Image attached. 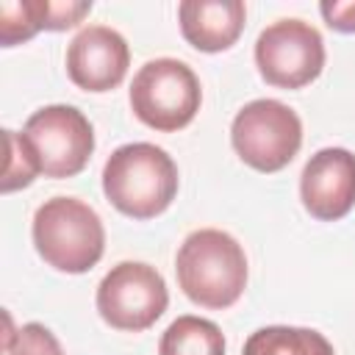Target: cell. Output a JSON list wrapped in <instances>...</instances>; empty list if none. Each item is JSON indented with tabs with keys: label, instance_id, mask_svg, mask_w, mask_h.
<instances>
[{
	"label": "cell",
	"instance_id": "7",
	"mask_svg": "<svg viewBox=\"0 0 355 355\" xmlns=\"http://www.w3.org/2000/svg\"><path fill=\"white\" fill-rule=\"evenodd\" d=\"M44 178H75L94 153L92 122L75 105H44L33 111L22 128Z\"/></svg>",
	"mask_w": 355,
	"mask_h": 355
},
{
	"label": "cell",
	"instance_id": "6",
	"mask_svg": "<svg viewBox=\"0 0 355 355\" xmlns=\"http://www.w3.org/2000/svg\"><path fill=\"white\" fill-rule=\"evenodd\" d=\"M97 313L105 324L125 333L153 327L169 305V291L161 272L141 261H122L97 286Z\"/></svg>",
	"mask_w": 355,
	"mask_h": 355
},
{
	"label": "cell",
	"instance_id": "3",
	"mask_svg": "<svg viewBox=\"0 0 355 355\" xmlns=\"http://www.w3.org/2000/svg\"><path fill=\"white\" fill-rule=\"evenodd\" d=\"M33 247L42 261L67 275H83L103 258L105 227L92 205L75 197L44 200L33 214Z\"/></svg>",
	"mask_w": 355,
	"mask_h": 355
},
{
	"label": "cell",
	"instance_id": "16",
	"mask_svg": "<svg viewBox=\"0 0 355 355\" xmlns=\"http://www.w3.org/2000/svg\"><path fill=\"white\" fill-rule=\"evenodd\" d=\"M39 31H67L75 28L89 11L92 0H31Z\"/></svg>",
	"mask_w": 355,
	"mask_h": 355
},
{
	"label": "cell",
	"instance_id": "12",
	"mask_svg": "<svg viewBox=\"0 0 355 355\" xmlns=\"http://www.w3.org/2000/svg\"><path fill=\"white\" fill-rule=\"evenodd\" d=\"M241 355H336L333 344L311 327L272 324L250 333Z\"/></svg>",
	"mask_w": 355,
	"mask_h": 355
},
{
	"label": "cell",
	"instance_id": "18",
	"mask_svg": "<svg viewBox=\"0 0 355 355\" xmlns=\"http://www.w3.org/2000/svg\"><path fill=\"white\" fill-rule=\"evenodd\" d=\"M319 11H322L327 28H333L338 33H355V3L324 0V3H319Z\"/></svg>",
	"mask_w": 355,
	"mask_h": 355
},
{
	"label": "cell",
	"instance_id": "13",
	"mask_svg": "<svg viewBox=\"0 0 355 355\" xmlns=\"http://www.w3.org/2000/svg\"><path fill=\"white\" fill-rule=\"evenodd\" d=\"M158 355H225V336L211 319L186 313L164 330Z\"/></svg>",
	"mask_w": 355,
	"mask_h": 355
},
{
	"label": "cell",
	"instance_id": "4",
	"mask_svg": "<svg viewBox=\"0 0 355 355\" xmlns=\"http://www.w3.org/2000/svg\"><path fill=\"white\" fill-rule=\"evenodd\" d=\"M202 89L194 69L178 58H153L133 75L130 111L158 133L183 130L200 111Z\"/></svg>",
	"mask_w": 355,
	"mask_h": 355
},
{
	"label": "cell",
	"instance_id": "14",
	"mask_svg": "<svg viewBox=\"0 0 355 355\" xmlns=\"http://www.w3.org/2000/svg\"><path fill=\"white\" fill-rule=\"evenodd\" d=\"M3 133H6V150H8V161L3 169V191L8 194V191L31 186L33 178L42 175V169H39V161L22 133H17V130H3Z\"/></svg>",
	"mask_w": 355,
	"mask_h": 355
},
{
	"label": "cell",
	"instance_id": "8",
	"mask_svg": "<svg viewBox=\"0 0 355 355\" xmlns=\"http://www.w3.org/2000/svg\"><path fill=\"white\" fill-rule=\"evenodd\" d=\"M255 64L261 78L277 89H302L324 69L322 33L302 19H277L261 31L255 42Z\"/></svg>",
	"mask_w": 355,
	"mask_h": 355
},
{
	"label": "cell",
	"instance_id": "5",
	"mask_svg": "<svg viewBox=\"0 0 355 355\" xmlns=\"http://www.w3.org/2000/svg\"><path fill=\"white\" fill-rule=\"evenodd\" d=\"M230 144L236 155L255 172H280L302 147V122L294 108L280 100L247 103L230 125Z\"/></svg>",
	"mask_w": 355,
	"mask_h": 355
},
{
	"label": "cell",
	"instance_id": "2",
	"mask_svg": "<svg viewBox=\"0 0 355 355\" xmlns=\"http://www.w3.org/2000/svg\"><path fill=\"white\" fill-rule=\"evenodd\" d=\"M178 164L150 141L116 147L103 166V191L108 202L130 219L164 214L178 194Z\"/></svg>",
	"mask_w": 355,
	"mask_h": 355
},
{
	"label": "cell",
	"instance_id": "11",
	"mask_svg": "<svg viewBox=\"0 0 355 355\" xmlns=\"http://www.w3.org/2000/svg\"><path fill=\"white\" fill-rule=\"evenodd\" d=\"M183 39L202 53L233 47L244 31L247 8L241 0H183L178 6Z\"/></svg>",
	"mask_w": 355,
	"mask_h": 355
},
{
	"label": "cell",
	"instance_id": "17",
	"mask_svg": "<svg viewBox=\"0 0 355 355\" xmlns=\"http://www.w3.org/2000/svg\"><path fill=\"white\" fill-rule=\"evenodd\" d=\"M6 352L8 355H64L53 330L39 322H28L19 330L6 333Z\"/></svg>",
	"mask_w": 355,
	"mask_h": 355
},
{
	"label": "cell",
	"instance_id": "1",
	"mask_svg": "<svg viewBox=\"0 0 355 355\" xmlns=\"http://www.w3.org/2000/svg\"><path fill=\"white\" fill-rule=\"evenodd\" d=\"M175 275L194 305L225 311L236 305L247 288V255L230 233L202 227L183 239L175 258Z\"/></svg>",
	"mask_w": 355,
	"mask_h": 355
},
{
	"label": "cell",
	"instance_id": "9",
	"mask_svg": "<svg viewBox=\"0 0 355 355\" xmlns=\"http://www.w3.org/2000/svg\"><path fill=\"white\" fill-rule=\"evenodd\" d=\"M130 67V50L122 33L105 25L83 28L67 47V75L83 92L116 89Z\"/></svg>",
	"mask_w": 355,
	"mask_h": 355
},
{
	"label": "cell",
	"instance_id": "10",
	"mask_svg": "<svg viewBox=\"0 0 355 355\" xmlns=\"http://www.w3.org/2000/svg\"><path fill=\"white\" fill-rule=\"evenodd\" d=\"M300 197L313 219H344L355 205V155L344 147L313 153L300 175Z\"/></svg>",
	"mask_w": 355,
	"mask_h": 355
},
{
	"label": "cell",
	"instance_id": "15",
	"mask_svg": "<svg viewBox=\"0 0 355 355\" xmlns=\"http://www.w3.org/2000/svg\"><path fill=\"white\" fill-rule=\"evenodd\" d=\"M39 33V22L31 0H3L0 3V42L3 47L22 44Z\"/></svg>",
	"mask_w": 355,
	"mask_h": 355
}]
</instances>
